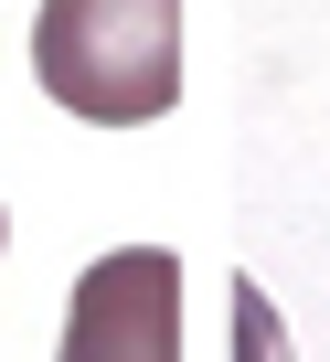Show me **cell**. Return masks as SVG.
Instances as JSON below:
<instances>
[{
	"label": "cell",
	"instance_id": "2",
	"mask_svg": "<svg viewBox=\"0 0 330 362\" xmlns=\"http://www.w3.org/2000/svg\"><path fill=\"white\" fill-rule=\"evenodd\" d=\"M54 362H182V256L171 245H117L64 298Z\"/></svg>",
	"mask_w": 330,
	"mask_h": 362
},
{
	"label": "cell",
	"instance_id": "1",
	"mask_svg": "<svg viewBox=\"0 0 330 362\" xmlns=\"http://www.w3.org/2000/svg\"><path fill=\"white\" fill-rule=\"evenodd\" d=\"M33 75L86 128H149L182 96V0H43Z\"/></svg>",
	"mask_w": 330,
	"mask_h": 362
}]
</instances>
